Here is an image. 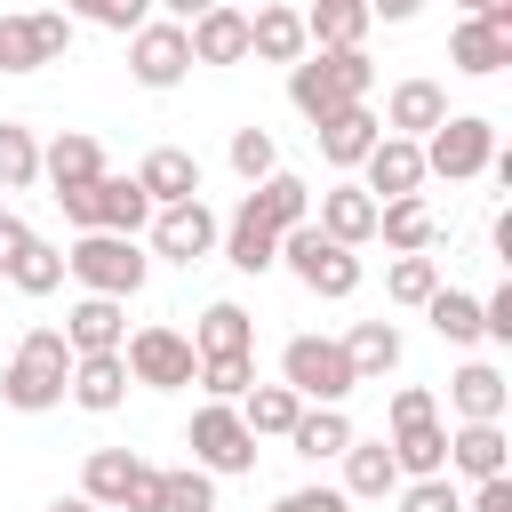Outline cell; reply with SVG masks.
Masks as SVG:
<instances>
[{
	"mask_svg": "<svg viewBox=\"0 0 512 512\" xmlns=\"http://www.w3.org/2000/svg\"><path fill=\"white\" fill-rule=\"evenodd\" d=\"M72 48V16L32 8V16H0V72H40Z\"/></svg>",
	"mask_w": 512,
	"mask_h": 512,
	"instance_id": "obj_11",
	"label": "cell"
},
{
	"mask_svg": "<svg viewBox=\"0 0 512 512\" xmlns=\"http://www.w3.org/2000/svg\"><path fill=\"white\" fill-rule=\"evenodd\" d=\"M400 488V464H392V440H344V496L376 504Z\"/></svg>",
	"mask_w": 512,
	"mask_h": 512,
	"instance_id": "obj_29",
	"label": "cell"
},
{
	"mask_svg": "<svg viewBox=\"0 0 512 512\" xmlns=\"http://www.w3.org/2000/svg\"><path fill=\"white\" fill-rule=\"evenodd\" d=\"M8 280H16L24 296H56V288H64V248H48V240L32 232V240H24V256L8 264Z\"/></svg>",
	"mask_w": 512,
	"mask_h": 512,
	"instance_id": "obj_38",
	"label": "cell"
},
{
	"mask_svg": "<svg viewBox=\"0 0 512 512\" xmlns=\"http://www.w3.org/2000/svg\"><path fill=\"white\" fill-rule=\"evenodd\" d=\"M296 408H304V400H296L288 384H248V392H240V424H248L256 440H264V432H272V440H288Z\"/></svg>",
	"mask_w": 512,
	"mask_h": 512,
	"instance_id": "obj_36",
	"label": "cell"
},
{
	"mask_svg": "<svg viewBox=\"0 0 512 512\" xmlns=\"http://www.w3.org/2000/svg\"><path fill=\"white\" fill-rule=\"evenodd\" d=\"M480 336H496V344H512V280H504L496 296H480Z\"/></svg>",
	"mask_w": 512,
	"mask_h": 512,
	"instance_id": "obj_47",
	"label": "cell"
},
{
	"mask_svg": "<svg viewBox=\"0 0 512 512\" xmlns=\"http://www.w3.org/2000/svg\"><path fill=\"white\" fill-rule=\"evenodd\" d=\"M128 72H136V88H176L184 72H192V40H184V24H136L128 32Z\"/></svg>",
	"mask_w": 512,
	"mask_h": 512,
	"instance_id": "obj_12",
	"label": "cell"
},
{
	"mask_svg": "<svg viewBox=\"0 0 512 512\" xmlns=\"http://www.w3.org/2000/svg\"><path fill=\"white\" fill-rule=\"evenodd\" d=\"M312 40H304V8H288V0H264L256 16H248V56L256 64H296Z\"/></svg>",
	"mask_w": 512,
	"mask_h": 512,
	"instance_id": "obj_17",
	"label": "cell"
},
{
	"mask_svg": "<svg viewBox=\"0 0 512 512\" xmlns=\"http://www.w3.org/2000/svg\"><path fill=\"white\" fill-rule=\"evenodd\" d=\"M200 384H208L216 400H240V392L256 384V352H208V360H200Z\"/></svg>",
	"mask_w": 512,
	"mask_h": 512,
	"instance_id": "obj_42",
	"label": "cell"
},
{
	"mask_svg": "<svg viewBox=\"0 0 512 512\" xmlns=\"http://www.w3.org/2000/svg\"><path fill=\"white\" fill-rule=\"evenodd\" d=\"M368 24H376L368 0H312V8H304V40H312V48H360Z\"/></svg>",
	"mask_w": 512,
	"mask_h": 512,
	"instance_id": "obj_30",
	"label": "cell"
},
{
	"mask_svg": "<svg viewBox=\"0 0 512 512\" xmlns=\"http://www.w3.org/2000/svg\"><path fill=\"white\" fill-rule=\"evenodd\" d=\"M184 40H192V64H240V56H248V16H240L232 0H216L208 16L184 24Z\"/></svg>",
	"mask_w": 512,
	"mask_h": 512,
	"instance_id": "obj_20",
	"label": "cell"
},
{
	"mask_svg": "<svg viewBox=\"0 0 512 512\" xmlns=\"http://www.w3.org/2000/svg\"><path fill=\"white\" fill-rule=\"evenodd\" d=\"M376 240H384L392 256H416V248L440 240V224H432V208L408 192V200H376Z\"/></svg>",
	"mask_w": 512,
	"mask_h": 512,
	"instance_id": "obj_32",
	"label": "cell"
},
{
	"mask_svg": "<svg viewBox=\"0 0 512 512\" xmlns=\"http://www.w3.org/2000/svg\"><path fill=\"white\" fill-rule=\"evenodd\" d=\"M248 208H256L272 232L312 224V184H304V176H288V168H272V176H256V184H248Z\"/></svg>",
	"mask_w": 512,
	"mask_h": 512,
	"instance_id": "obj_25",
	"label": "cell"
},
{
	"mask_svg": "<svg viewBox=\"0 0 512 512\" xmlns=\"http://www.w3.org/2000/svg\"><path fill=\"white\" fill-rule=\"evenodd\" d=\"M416 416H440V408H432L424 384H400V392H392V424H416Z\"/></svg>",
	"mask_w": 512,
	"mask_h": 512,
	"instance_id": "obj_49",
	"label": "cell"
},
{
	"mask_svg": "<svg viewBox=\"0 0 512 512\" xmlns=\"http://www.w3.org/2000/svg\"><path fill=\"white\" fill-rule=\"evenodd\" d=\"M320 232L344 240V248H368V240H376V192H360V184H328V192H320Z\"/></svg>",
	"mask_w": 512,
	"mask_h": 512,
	"instance_id": "obj_24",
	"label": "cell"
},
{
	"mask_svg": "<svg viewBox=\"0 0 512 512\" xmlns=\"http://www.w3.org/2000/svg\"><path fill=\"white\" fill-rule=\"evenodd\" d=\"M448 64H456V72H472V80L504 72V64H512V0H504V8H488V16H464V24H456V40H448Z\"/></svg>",
	"mask_w": 512,
	"mask_h": 512,
	"instance_id": "obj_14",
	"label": "cell"
},
{
	"mask_svg": "<svg viewBox=\"0 0 512 512\" xmlns=\"http://www.w3.org/2000/svg\"><path fill=\"white\" fill-rule=\"evenodd\" d=\"M192 352L208 360V352H256V320L232 304V296H216L200 320H192Z\"/></svg>",
	"mask_w": 512,
	"mask_h": 512,
	"instance_id": "obj_33",
	"label": "cell"
},
{
	"mask_svg": "<svg viewBox=\"0 0 512 512\" xmlns=\"http://www.w3.org/2000/svg\"><path fill=\"white\" fill-rule=\"evenodd\" d=\"M368 88H376L368 48H304V56L288 64V104H296L304 120H328V112H344V104H368Z\"/></svg>",
	"mask_w": 512,
	"mask_h": 512,
	"instance_id": "obj_1",
	"label": "cell"
},
{
	"mask_svg": "<svg viewBox=\"0 0 512 512\" xmlns=\"http://www.w3.org/2000/svg\"><path fill=\"white\" fill-rule=\"evenodd\" d=\"M64 272L88 288V296H136L144 288V272H152V256L136 248V232H80L72 248H64Z\"/></svg>",
	"mask_w": 512,
	"mask_h": 512,
	"instance_id": "obj_3",
	"label": "cell"
},
{
	"mask_svg": "<svg viewBox=\"0 0 512 512\" xmlns=\"http://www.w3.org/2000/svg\"><path fill=\"white\" fill-rule=\"evenodd\" d=\"M496 160V120H480V112H448L432 136H424V176H480Z\"/></svg>",
	"mask_w": 512,
	"mask_h": 512,
	"instance_id": "obj_8",
	"label": "cell"
},
{
	"mask_svg": "<svg viewBox=\"0 0 512 512\" xmlns=\"http://www.w3.org/2000/svg\"><path fill=\"white\" fill-rule=\"evenodd\" d=\"M136 184H144L152 208H168V200H200V160H192L184 144H160V152H144Z\"/></svg>",
	"mask_w": 512,
	"mask_h": 512,
	"instance_id": "obj_23",
	"label": "cell"
},
{
	"mask_svg": "<svg viewBox=\"0 0 512 512\" xmlns=\"http://www.w3.org/2000/svg\"><path fill=\"white\" fill-rule=\"evenodd\" d=\"M448 464H456L464 480H496V472L512 464L504 424H456V432H448Z\"/></svg>",
	"mask_w": 512,
	"mask_h": 512,
	"instance_id": "obj_28",
	"label": "cell"
},
{
	"mask_svg": "<svg viewBox=\"0 0 512 512\" xmlns=\"http://www.w3.org/2000/svg\"><path fill=\"white\" fill-rule=\"evenodd\" d=\"M392 464H400V480H432V472H448V432H440V416L392 424Z\"/></svg>",
	"mask_w": 512,
	"mask_h": 512,
	"instance_id": "obj_27",
	"label": "cell"
},
{
	"mask_svg": "<svg viewBox=\"0 0 512 512\" xmlns=\"http://www.w3.org/2000/svg\"><path fill=\"white\" fill-rule=\"evenodd\" d=\"M456 8H464V16H488V8H504V0H456Z\"/></svg>",
	"mask_w": 512,
	"mask_h": 512,
	"instance_id": "obj_54",
	"label": "cell"
},
{
	"mask_svg": "<svg viewBox=\"0 0 512 512\" xmlns=\"http://www.w3.org/2000/svg\"><path fill=\"white\" fill-rule=\"evenodd\" d=\"M48 512H96V504H88V496H56Z\"/></svg>",
	"mask_w": 512,
	"mask_h": 512,
	"instance_id": "obj_53",
	"label": "cell"
},
{
	"mask_svg": "<svg viewBox=\"0 0 512 512\" xmlns=\"http://www.w3.org/2000/svg\"><path fill=\"white\" fill-rule=\"evenodd\" d=\"M232 168H240L248 184H256V176H272V168H280L272 136H264V128H232Z\"/></svg>",
	"mask_w": 512,
	"mask_h": 512,
	"instance_id": "obj_44",
	"label": "cell"
},
{
	"mask_svg": "<svg viewBox=\"0 0 512 512\" xmlns=\"http://www.w3.org/2000/svg\"><path fill=\"white\" fill-rule=\"evenodd\" d=\"M120 360H128V384H152V392H176V384L200 376V352H192V336H176V328H136V336L120 344Z\"/></svg>",
	"mask_w": 512,
	"mask_h": 512,
	"instance_id": "obj_9",
	"label": "cell"
},
{
	"mask_svg": "<svg viewBox=\"0 0 512 512\" xmlns=\"http://www.w3.org/2000/svg\"><path fill=\"white\" fill-rule=\"evenodd\" d=\"M56 200H64V216H72L80 232H136V224L152 216V200H144L136 176H96V184H72V192H56Z\"/></svg>",
	"mask_w": 512,
	"mask_h": 512,
	"instance_id": "obj_7",
	"label": "cell"
},
{
	"mask_svg": "<svg viewBox=\"0 0 512 512\" xmlns=\"http://www.w3.org/2000/svg\"><path fill=\"white\" fill-rule=\"evenodd\" d=\"M344 440H352L344 408H312V400H304V408H296V424H288V448H296V456H312V464H320V456H344Z\"/></svg>",
	"mask_w": 512,
	"mask_h": 512,
	"instance_id": "obj_35",
	"label": "cell"
},
{
	"mask_svg": "<svg viewBox=\"0 0 512 512\" xmlns=\"http://www.w3.org/2000/svg\"><path fill=\"white\" fill-rule=\"evenodd\" d=\"M72 16H88L104 32H136V24H152V0H72Z\"/></svg>",
	"mask_w": 512,
	"mask_h": 512,
	"instance_id": "obj_43",
	"label": "cell"
},
{
	"mask_svg": "<svg viewBox=\"0 0 512 512\" xmlns=\"http://www.w3.org/2000/svg\"><path fill=\"white\" fill-rule=\"evenodd\" d=\"M184 440H192V464H200V472H256V432L240 424L232 400H208Z\"/></svg>",
	"mask_w": 512,
	"mask_h": 512,
	"instance_id": "obj_10",
	"label": "cell"
},
{
	"mask_svg": "<svg viewBox=\"0 0 512 512\" xmlns=\"http://www.w3.org/2000/svg\"><path fill=\"white\" fill-rule=\"evenodd\" d=\"M344 360H352L360 384H368V376H392V368H400V328H392V320H360V328L344 336Z\"/></svg>",
	"mask_w": 512,
	"mask_h": 512,
	"instance_id": "obj_34",
	"label": "cell"
},
{
	"mask_svg": "<svg viewBox=\"0 0 512 512\" xmlns=\"http://www.w3.org/2000/svg\"><path fill=\"white\" fill-rule=\"evenodd\" d=\"M40 176V144H32V128L24 120H0V192H24Z\"/></svg>",
	"mask_w": 512,
	"mask_h": 512,
	"instance_id": "obj_39",
	"label": "cell"
},
{
	"mask_svg": "<svg viewBox=\"0 0 512 512\" xmlns=\"http://www.w3.org/2000/svg\"><path fill=\"white\" fill-rule=\"evenodd\" d=\"M360 168H368L360 192H376V200H408V192L424 184V144H416V136H376Z\"/></svg>",
	"mask_w": 512,
	"mask_h": 512,
	"instance_id": "obj_15",
	"label": "cell"
},
{
	"mask_svg": "<svg viewBox=\"0 0 512 512\" xmlns=\"http://www.w3.org/2000/svg\"><path fill=\"white\" fill-rule=\"evenodd\" d=\"M504 400H512V384H504L488 360H464V368L448 376V408H456L464 424H504Z\"/></svg>",
	"mask_w": 512,
	"mask_h": 512,
	"instance_id": "obj_21",
	"label": "cell"
},
{
	"mask_svg": "<svg viewBox=\"0 0 512 512\" xmlns=\"http://www.w3.org/2000/svg\"><path fill=\"white\" fill-rule=\"evenodd\" d=\"M432 288H440V264H432L424 248H416V256H392V272H384V296H392V304H424Z\"/></svg>",
	"mask_w": 512,
	"mask_h": 512,
	"instance_id": "obj_41",
	"label": "cell"
},
{
	"mask_svg": "<svg viewBox=\"0 0 512 512\" xmlns=\"http://www.w3.org/2000/svg\"><path fill=\"white\" fill-rule=\"evenodd\" d=\"M80 496L96 512H160V464H144L136 448H96L80 472Z\"/></svg>",
	"mask_w": 512,
	"mask_h": 512,
	"instance_id": "obj_4",
	"label": "cell"
},
{
	"mask_svg": "<svg viewBox=\"0 0 512 512\" xmlns=\"http://www.w3.org/2000/svg\"><path fill=\"white\" fill-rule=\"evenodd\" d=\"M272 512H352V496L344 488H288Z\"/></svg>",
	"mask_w": 512,
	"mask_h": 512,
	"instance_id": "obj_46",
	"label": "cell"
},
{
	"mask_svg": "<svg viewBox=\"0 0 512 512\" xmlns=\"http://www.w3.org/2000/svg\"><path fill=\"white\" fill-rule=\"evenodd\" d=\"M24 240H32V224H24L16 208H0V272H8L16 256H24Z\"/></svg>",
	"mask_w": 512,
	"mask_h": 512,
	"instance_id": "obj_50",
	"label": "cell"
},
{
	"mask_svg": "<svg viewBox=\"0 0 512 512\" xmlns=\"http://www.w3.org/2000/svg\"><path fill=\"white\" fill-rule=\"evenodd\" d=\"M64 384H72V344H64V328H32V336L16 344V360H8V376H0V400L24 408V416H40V408L64 400Z\"/></svg>",
	"mask_w": 512,
	"mask_h": 512,
	"instance_id": "obj_2",
	"label": "cell"
},
{
	"mask_svg": "<svg viewBox=\"0 0 512 512\" xmlns=\"http://www.w3.org/2000/svg\"><path fill=\"white\" fill-rule=\"evenodd\" d=\"M224 264H232V272H272V264H280V232H272L248 200H240L232 224H224Z\"/></svg>",
	"mask_w": 512,
	"mask_h": 512,
	"instance_id": "obj_26",
	"label": "cell"
},
{
	"mask_svg": "<svg viewBox=\"0 0 512 512\" xmlns=\"http://www.w3.org/2000/svg\"><path fill=\"white\" fill-rule=\"evenodd\" d=\"M88 416H112L128 400V360L120 352H72V384H64Z\"/></svg>",
	"mask_w": 512,
	"mask_h": 512,
	"instance_id": "obj_19",
	"label": "cell"
},
{
	"mask_svg": "<svg viewBox=\"0 0 512 512\" xmlns=\"http://www.w3.org/2000/svg\"><path fill=\"white\" fill-rule=\"evenodd\" d=\"M400 496V512H464V496L448 488V472H432V480H408V488H392Z\"/></svg>",
	"mask_w": 512,
	"mask_h": 512,
	"instance_id": "obj_45",
	"label": "cell"
},
{
	"mask_svg": "<svg viewBox=\"0 0 512 512\" xmlns=\"http://www.w3.org/2000/svg\"><path fill=\"white\" fill-rule=\"evenodd\" d=\"M376 136H384V120H376L368 104H344V112L312 120V144H320V160H328V168H360Z\"/></svg>",
	"mask_w": 512,
	"mask_h": 512,
	"instance_id": "obj_16",
	"label": "cell"
},
{
	"mask_svg": "<svg viewBox=\"0 0 512 512\" xmlns=\"http://www.w3.org/2000/svg\"><path fill=\"white\" fill-rule=\"evenodd\" d=\"M64 344L72 352H120L128 344V304L120 296H80L64 312Z\"/></svg>",
	"mask_w": 512,
	"mask_h": 512,
	"instance_id": "obj_18",
	"label": "cell"
},
{
	"mask_svg": "<svg viewBox=\"0 0 512 512\" xmlns=\"http://www.w3.org/2000/svg\"><path fill=\"white\" fill-rule=\"evenodd\" d=\"M424 0H368V16H384V24H408Z\"/></svg>",
	"mask_w": 512,
	"mask_h": 512,
	"instance_id": "obj_51",
	"label": "cell"
},
{
	"mask_svg": "<svg viewBox=\"0 0 512 512\" xmlns=\"http://www.w3.org/2000/svg\"><path fill=\"white\" fill-rule=\"evenodd\" d=\"M464 512H512V472H496V480H472V504Z\"/></svg>",
	"mask_w": 512,
	"mask_h": 512,
	"instance_id": "obj_48",
	"label": "cell"
},
{
	"mask_svg": "<svg viewBox=\"0 0 512 512\" xmlns=\"http://www.w3.org/2000/svg\"><path fill=\"white\" fill-rule=\"evenodd\" d=\"M40 176H48L56 192H72V184H96V176H104V144H96L88 128H64L56 144H40Z\"/></svg>",
	"mask_w": 512,
	"mask_h": 512,
	"instance_id": "obj_22",
	"label": "cell"
},
{
	"mask_svg": "<svg viewBox=\"0 0 512 512\" xmlns=\"http://www.w3.org/2000/svg\"><path fill=\"white\" fill-rule=\"evenodd\" d=\"M152 8H168V24H192V16H208L216 0H152Z\"/></svg>",
	"mask_w": 512,
	"mask_h": 512,
	"instance_id": "obj_52",
	"label": "cell"
},
{
	"mask_svg": "<svg viewBox=\"0 0 512 512\" xmlns=\"http://www.w3.org/2000/svg\"><path fill=\"white\" fill-rule=\"evenodd\" d=\"M424 312H432L440 344H480V296H464V288H432Z\"/></svg>",
	"mask_w": 512,
	"mask_h": 512,
	"instance_id": "obj_37",
	"label": "cell"
},
{
	"mask_svg": "<svg viewBox=\"0 0 512 512\" xmlns=\"http://www.w3.org/2000/svg\"><path fill=\"white\" fill-rule=\"evenodd\" d=\"M280 264H288L312 296H352V288H360V256H352L344 240H328L320 224H288V232H280Z\"/></svg>",
	"mask_w": 512,
	"mask_h": 512,
	"instance_id": "obj_5",
	"label": "cell"
},
{
	"mask_svg": "<svg viewBox=\"0 0 512 512\" xmlns=\"http://www.w3.org/2000/svg\"><path fill=\"white\" fill-rule=\"evenodd\" d=\"M280 384H288L296 400H312V408H336L360 376H352V360H344L336 336H288V352H280Z\"/></svg>",
	"mask_w": 512,
	"mask_h": 512,
	"instance_id": "obj_6",
	"label": "cell"
},
{
	"mask_svg": "<svg viewBox=\"0 0 512 512\" xmlns=\"http://www.w3.org/2000/svg\"><path fill=\"white\" fill-rule=\"evenodd\" d=\"M160 512H216V480H208L200 464L160 472Z\"/></svg>",
	"mask_w": 512,
	"mask_h": 512,
	"instance_id": "obj_40",
	"label": "cell"
},
{
	"mask_svg": "<svg viewBox=\"0 0 512 512\" xmlns=\"http://www.w3.org/2000/svg\"><path fill=\"white\" fill-rule=\"evenodd\" d=\"M384 120H392V136H416V144H424V136L448 120V88H440V80H400Z\"/></svg>",
	"mask_w": 512,
	"mask_h": 512,
	"instance_id": "obj_31",
	"label": "cell"
},
{
	"mask_svg": "<svg viewBox=\"0 0 512 512\" xmlns=\"http://www.w3.org/2000/svg\"><path fill=\"white\" fill-rule=\"evenodd\" d=\"M216 240H224V224L208 216V200H168L152 216V256H168V264H200V256H216Z\"/></svg>",
	"mask_w": 512,
	"mask_h": 512,
	"instance_id": "obj_13",
	"label": "cell"
}]
</instances>
